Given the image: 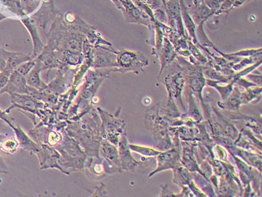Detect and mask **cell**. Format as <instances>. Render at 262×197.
I'll return each mask as SVG.
<instances>
[{
    "label": "cell",
    "mask_w": 262,
    "mask_h": 197,
    "mask_svg": "<svg viewBox=\"0 0 262 197\" xmlns=\"http://www.w3.org/2000/svg\"><path fill=\"white\" fill-rule=\"evenodd\" d=\"M166 120L159 113L158 107H154L146 114V126L153 134L157 147L163 150L169 149L172 146L169 136V124Z\"/></svg>",
    "instance_id": "1"
},
{
    "label": "cell",
    "mask_w": 262,
    "mask_h": 197,
    "mask_svg": "<svg viewBox=\"0 0 262 197\" xmlns=\"http://www.w3.org/2000/svg\"><path fill=\"white\" fill-rule=\"evenodd\" d=\"M98 111L102 118L101 134L104 139L115 146H118V142L124 132L125 122L122 120H118L115 116L110 115L98 107Z\"/></svg>",
    "instance_id": "2"
},
{
    "label": "cell",
    "mask_w": 262,
    "mask_h": 197,
    "mask_svg": "<svg viewBox=\"0 0 262 197\" xmlns=\"http://www.w3.org/2000/svg\"><path fill=\"white\" fill-rule=\"evenodd\" d=\"M174 147L167 152H161L157 155V162L158 166L157 168L153 172L149 175V177L153 176L157 172L160 171L166 170V169L176 168L180 166L181 155H180L179 141H178V135H175L174 140Z\"/></svg>",
    "instance_id": "3"
},
{
    "label": "cell",
    "mask_w": 262,
    "mask_h": 197,
    "mask_svg": "<svg viewBox=\"0 0 262 197\" xmlns=\"http://www.w3.org/2000/svg\"><path fill=\"white\" fill-rule=\"evenodd\" d=\"M148 64L149 61L144 55L136 52L124 50L119 53L117 58V66L121 67L123 72H139Z\"/></svg>",
    "instance_id": "4"
},
{
    "label": "cell",
    "mask_w": 262,
    "mask_h": 197,
    "mask_svg": "<svg viewBox=\"0 0 262 197\" xmlns=\"http://www.w3.org/2000/svg\"><path fill=\"white\" fill-rule=\"evenodd\" d=\"M99 149L101 155L111 169H116L118 172H121V162L116 146L104 139L100 143Z\"/></svg>",
    "instance_id": "5"
},
{
    "label": "cell",
    "mask_w": 262,
    "mask_h": 197,
    "mask_svg": "<svg viewBox=\"0 0 262 197\" xmlns=\"http://www.w3.org/2000/svg\"><path fill=\"white\" fill-rule=\"evenodd\" d=\"M118 145V155H119L121 169H123V170H134L138 167L140 162L136 161L131 155L129 143L125 135H121V139L119 140Z\"/></svg>",
    "instance_id": "6"
},
{
    "label": "cell",
    "mask_w": 262,
    "mask_h": 197,
    "mask_svg": "<svg viewBox=\"0 0 262 197\" xmlns=\"http://www.w3.org/2000/svg\"><path fill=\"white\" fill-rule=\"evenodd\" d=\"M166 86H167L168 92H169V98L172 99L173 98L176 99L181 100V94L182 92L184 79H183L182 74L178 73L172 75L169 78H166Z\"/></svg>",
    "instance_id": "7"
},
{
    "label": "cell",
    "mask_w": 262,
    "mask_h": 197,
    "mask_svg": "<svg viewBox=\"0 0 262 197\" xmlns=\"http://www.w3.org/2000/svg\"><path fill=\"white\" fill-rule=\"evenodd\" d=\"M225 102L220 106L225 109H229V110H234V111H238L239 107H240L241 102V93L239 91L238 88L235 87L234 89L233 93L231 96H229L227 99L225 100Z\"/></svg>",
    "instance_id": "8"
},
{
    "label": "cell",
    "mask_w": 262,
    "mask_h": 197,
    "mask_svg": "<svg viewBox=\"0 0 262 197\" xmlns=\"http://www.w3.org/2000/svg\"><path fill=\"white\" fill-rule=\"evenodd\" d=\"M192 151H191L190 148L188 147V146H186V147L184 146V147H183V160L181 162H182L184 167H186L189 170L198 171L200 173L204 175H203V172L199 169L198 165H197L196 163H195V158H194L193 155H192ZM205 178H206V177L205 176Z\"/></svg>",
    "instance_id": "9"
},
{
    "label": "cell",
    "mask_w": 262,
    "mask_h": 197,
    "mask_svg": "<svg viewBox=\"0 0 262 197\" xmlns=\"http://www.w3.org/2000/svg\"><path fill=\"white\" fill-rule=\"evenodd\" d=\"M163 49H164V52H163V53H161V70H160V72L163 71L165 65L167 64V63L169 64L175 58L172 45H171L170 43L166 38H165V45Z\"/></svg>",
    "instance_id": "10"
},
{
    "label": "cell",
    "mask_w": 262,
    "mask_h": 197,
    "mask_svg": "<svg viewBox=\"0 0 262 197\" xmlns=\"http://www.w3.org/2000/svg\"><path fill=\"white\" fill-rule=\"evenodd\" d=\"M130 150L135 152H138L143 156L156 157L160 153V151L155 150L152 148L143 147V146H136V145L129 144Z\"/></svg>",
    "instance_id": "11"
},
{
    "label": "cell",
    "mask_w": 262,
    "mask_h": 197,
    "mask_svg": "<svg viewBox=\"0 0 262 197\" xmlns=\"http://www.w3.org/2000/svg\"><path fill=\"white\" fill-rule=\"evenodd\" d=\"M261 88L259 89H249L246 92L241 94V102L242 104H249L252 102L254 99L258 100V94H261Z\"/></svg>",
    "instance_id": "12"
},
{
    "label": "cell",
    "mask_w": 262,
    "mask_h": 197,
    "mask_svg": "<svg viewBox=\"0 0 262 197\" xmlns=\"http://www.w3.org/2000/svg\"><path fill=\"white\" fill-rule=\"evenodd\" d=\"M29 84L30 86H33L35 89H43L46 87V85L43 84L41 82V80L39 79V76H38V71L33 70V72L31 73L29 75Z\"/></svg>",
    "instance_id": "13"
},
{
    "label": "cell",
    "mask_w": 262,
    "mask_h": 197,
    "mask_svg": "<svg viewBox=\"0 0 262 197\" xmlns=\"http://www.w3.org/2000/svg\"><path fill=\"white\" fill-rule=\"evenodd\" d=\"M18 143L15 140H7L3 143L2 147L6 152L13 153L18 148Z\"/></svg>",
    "instance_id": "14"
},
{
    "label": "cell",
    "mask_w": 262,
    "mask_h": 197,
    "mask_svg": "<svg viewBox=\"0 0 262 197\" xmlns=\"http://www.w3.org/2000/svg\"><path fill=\"white\" fill-rule=\"evenodd\" d=\"M62 140V137L58 132H51L47 138V143L50 146H54L58 144Z\"/></svg>",
    "instance_id": "15"
},
{
    "label": "cell",
    "mask_w": 262,
    "mask_h": 197,
    "mask_svg": "<svg viewBox=\"0 0 262 197\" xmlns=\"http://www.w3.org/2000/svg\"><path fill=\"white\" fill-rule=\"evenodd\" d=\"M33 65V63H27V64H24V65L21 66V67L18 69V72L22 74V75H26V74H27L29 71L32 69Z\"/></svg>",
    "instance_id": "16"
}]
</instances>
